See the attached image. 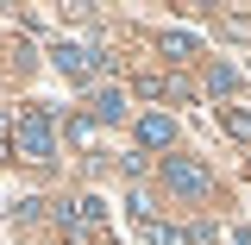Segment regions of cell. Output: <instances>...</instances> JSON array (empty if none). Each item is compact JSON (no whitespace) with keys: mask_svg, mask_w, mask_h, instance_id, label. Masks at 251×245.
Returning <instances> with one entry per match:
<instances>
[{"mask_svg":"<svg viewBox=\"0 0 251 245\" xmlns=\"http://www.w3.org/2000/svg\"><path fill=\"white\" fill-rule=\"evenodd\" d=\"M220 31H226V38H251V19L245 13H220Z\"/></svg>","mask_w":251,"mask_h":245,"instance_id":"cell-11","label":"cell"},{"mask_svg":"<svg viewBox=\"0 0 251 245\" xmlns=\"http://www.w3.org/2000/svg\"><path fill=\"white\" fill-rule=\"evenodd\" d=\"M0 157H13V126H6V113H0Z\"/></svg>","mask_w":251,"mask_h":245,"instance_id":"cell-13","label":"cell"},{"mask_svg":"<svg viewBox=\"0 0 251 245\" xmlns=\"http://www.w3.org/2000/svg\"><path fill=\"white\" fill-rule=\"evenodd\" d=\"M145 239H151V245H195V233H188V226H163V220H151Z\"/></svg>","mask_w":251,"mask_h":245,"instance_id":"cell-9","label":"cell"},{"mask_svg":"<svg viewBox=\"0 0 251 245\" xmlns=\"http://www.w3.org/2000/svg\"><path fill=\"white\" fill-rule=\"evenodd\" d=\"M69 138H75V145H88V138H94V120H82V113H69Z\"/></svg>","mask_w":251,"mask_h":245,"instance_id":"cell-12","label":"cell"},{"mask_svg":"<svg viewBox=\"0 0 251 245\" xmlns=\"http://www.w3.org/2000/svg\"><path fill=\"white\" fill-rule=\"evenodd\" d=\"M207 88H214V94H232V88H239V69H232V63H214V69H207Z\"/></svg>","mask_w":251,"mask_h":245,"instance_id":"cell-10","label":"cell"},{"mask_svg":"<svg viewBox=\"0 0 251 245\" xmlns=\"http://www.w3.org/2000/svg\"><path fill=\"white\" fill-rule=\"evenodd\" d=\"M126 113H132V101H126V88H94V101H88V120H100V126H120Z\"/></svg>","mask_w":251,"mask_h":245,"instance_id":"cell-6","label":"cell"},{"mask_svg":"<svg viewBox=\"0 0 251 245\" xmlns=\"http://www.w3.org/2000/svg\"><path fill=\"white\" fill-rule=\"evenodd\" d=\"M220 132L239 138V145H251V107H226V113H220Z\"/></svg>","mask_w":251,"mask_h":245,"instance_id":"cell-8","label":"cell"},{"mask_svg":"<svg viewBox=\"0 0 251 245\" xmlns=\"http://www.w3.org/2000/svg\"><path fill=\"white\" fill-rule=\"evenodd\" d=\"M157 51H163L170 63H188L201 44H195V31H163V38H157Z\"/></svg>","mask_w":251,"mask_h":245,"instance_id":"cell-7","label":"cell"},{"mask_svg":"<svg viewBox=\"0 0 251 245\" xmlns=\"http://www.w3.org/2000/svg\"><path fill=\"white\" fill-rule=\"evenodd\" d=\"M157 176H163V189H170V195H182V201H207V195H214V170H207L201 157H182V151H170Z\"/></svg>","mask_w":251,"mask_h":245,"instance_id":"cell-3","label":"cell"},{"mask_svg":"<svg viewBox=\"0 0 251 245\" xmlns=\"http://www.w3.org/2000/svg\"><path fill=\"white\" fill-rule=\"evenodd\" d=\"M176 145V120L170 113H138V151H170Z\"/></svg>","mask_w":251,"mask_h":245,"instance_id":"cell-5","label":"cell"},{"mask_svg":"<svg viewBox=\"0 0 251 245\" xmlns=\"http://www.w3.org/2000/svg\"><path fill=\"white\" fill-rule=\"evenodd\" d=\"M57 233L69 245H94L107 233V201H100V195H75L69 208H57Z\"/></svg>","mask_w":251,"mask_h":245,"instance_id":"cell-2","label":"cell"},{"mask_svg":"<svg viewBox=\"0 0 251 245\" xmlns=\"http://www.w3.org/2000/svg\"><path fill=\"white\" fill-rule=\"evenodd\" d=\"M13 157L19 163H57V120H50V107L44 101H31L19 107V120H13Z\"/></svg>","mask_w":251,"mask_h":245,"instance_id":"cell-1","label":"cell"},{"mask_svg":"<svg viewBox=\"0 0 251 245\" xmlns=\"http://www.w3.org/2000/svg\"><path fill=\"white\" fill-rule=\"evenodd\" d=\"M50 63H57L69 82H94L100 69H107V51H88V44H75V38H63V44H50Z\"/></svg>","mask_w":251,"mask_h":245,"instance_id":"cell-4","label":"cell"}]
</instances>
